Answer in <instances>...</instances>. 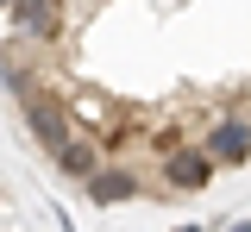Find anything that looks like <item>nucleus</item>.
Returning <instances> with one entry per match:
<instances>
[{"label":"nucleus","instance_id":"1","mask_svg":"<svg viewBox=\"0 0 251 232\" xmlns=\"http://www.w3.org/2000/svg\"><path fill=\"white\" fill-rule=\"evenodd\" d=\"M25 119H31V138H38L50 157H57L63 144L75 138V126H69V100H63L57 88H44V82H38V88L25 94Z\"/></svg>","mask_w":251,"mask_h":232},{"label":"nucleus","instance_id":"2","mask_svg":"<svg viewBox=\"0 0 251 232\" xmlns=\"http://www.w3.org/2000/svg\"><path fill=\"white\" fill-rule=\"evenodd\" d=\"M201 157L207 163H226V169H239L251 157V119H239V113H220L214 126H207V144H201Z\"/></svg>","mask_w":251,"mask_h":232},{"label":"nucleus","instance_id":"3","mask_svg":"<svg viewBox=\"0 0 251 232\" xmlns=\"http://www.w3.org/2000/svg\"><path fill=\"white\" fill-rule=\"evenodd\" d=\"M207 182H214V163H207L195 144H182V151H170V157H163V188L195 195V188H207Z\"/></svg>","mask_w":251,"mask_h":232},{"label":"nucleus","instance_id":"4","mask_svg":"<svg viewBox=\"0 0 251 232\" xmlns=\"http://www.w3.org/2000/svg\"><path fill=\"white\" fill-rule=\"evenodd\" d=\"M13 25L31 44H50L63 32V0H13Z\"/></svg>","mask_w":251,"mask_h":232},{"label":"nucleus","instance_id":"5","mask_svg":"<svg viewBox=\"0 0 251 232\" xmlns=\"http://www.w3.org/2000/svg\"><path fill=\"white\" fill-rule=\"evenodd\" d=\"M138 188H145V182H138L132 169H113V163H100V169L88 176V195L100 201V207H113V201H132Z\"/></svg>","mask_w":251,"mask_h":232},{"label":"nucleus","instance_id":"6","mask_svg":"<svg viewBox=\"0 0 251 232\" xmlns=\"http://www.w3.org/2000/svg\"><path fill=\"white\" fill-rule=\"evenodd\" d=\"M57 169H63V176H75V182H88L94 169H100V144L75 132V138H69V144L57 151Z\"/></svg>","mask_w":251,"mask_h":232}]
</instances>
